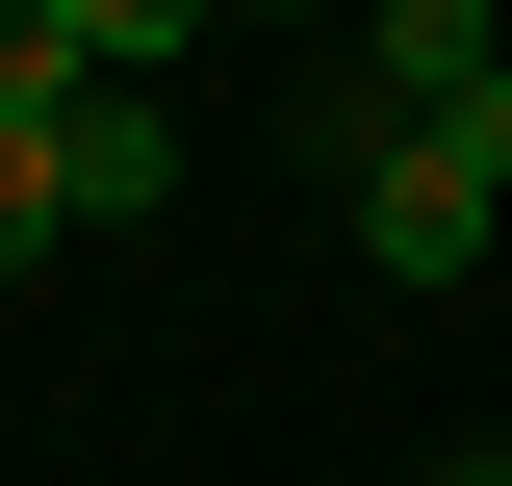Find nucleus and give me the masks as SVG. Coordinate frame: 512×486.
I'll list each match as a JSON object with an SVG mask.
<instances>
[{
  "label": "nucleus",
  "instance_id": "nucleus-1",
  "mask_svg": "<svg viewBox=\"0 0 512 486\" xmlns=\"http://www.w3.org/2000/svg\"><path fill=\"white\" fill-rule=\"evenodd\" d=\"M333 180H359V256H384L410 307H436V282H487V231H512V180L461 154V128H359Z\"/></svg>",
  "mask_w": 512,
  "mask_h": 486
},
{
  "label": "nucleus",
  "instance_id": "nucleus-2",
  "mask_svg": "<svg viewBox=\"0 0 512 486\" xmlns=\"http://www.w3.org/2000/svg\"><path fill=\"white\" fill-rule=\"evenodd\" d=\"M487 77H512V0H359V103L384 128H461Z\"/></svg>",
  "mask_w": 512,
  "mask_h": 486
},
{
  "label": "nucleus",
  "instance_id": "nucleus-3",
  "mask_svg": "<svg viewBox=\"0 0 512 486\" xmlns=\"http://www.w3.org/2000/svg\"><path fill=\"white\" fill-rule=\"evenodd\" d=\"M52 180H77V231H154V205H180V128H154V77H77V103H52Z\"/></svg>",
  "mask_w": 512,
  "mask_h": 486
},
{
  "label": "nucleus",
  "instance_id": "nucleus-4",
  "mask_svg": "<svg viewBox=\"0 0 512 486\" xmlns=\"http://www.w3.org/2000/svg\"><path fill=\"white\" fill-rule=\"evenodd\" d=\"M52 231H77V180H52V103H0V282H26Z\"/></svg>",
  "mask_w": 512,
  "mask_h": 486
},
{
  "label": "nucleus",
  "instance_id": "nucleus-5",
  "mask_svg": "<svg viewBox=\"0 0 512 486\" xmlns=\"http://www.w3.org/2000/svg\"><path fill=\"white\" fill-rule=\"evenodd\" d=\"M205 26H231V0H77V52H103V77H180Z\"/></svg>",
  "mask_w": 512,
  "mask_h": 486
},
{
  "label": "nucleus",
  "instance_id": "nucleus-6",
  "mask_svg": "<svg viewBox=\"0 0 512 486\" xmlns=\"http://www.w3.org/2000/svg\"><path fill=\"white\" fill-rule=\"evenodd\" d=\"M77 77H103V52H77V0H0V103H77Z\"/></svg>",
  "mask_w": 512,
  "mask_h": 486
},
{
  "label": "nucleus",
  "instance_id": "nucleus-7",
  "mask_svg": "<svg viewBox=\"0 0 512 486\" xmlns=\"http://www.w3.org/2000/svg\"><path fill=\"white\" fill-rule=\"evenodd\" d=\"M436 486H512V461H436Z\"/></svg>",
  "mask_w": 512,
  "mask_h": 486
}]
</instances>
